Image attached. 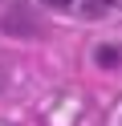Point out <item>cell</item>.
I'll return each instance as SVG.
<instances>
[{
    "instance_id": "1",
    "label": "cell",
    "mask_w": 122,
    "mask_h": 126,
    "mask_svg": "<svg viewBox=\"0 0 122 126\" xmlns=\"http://www.w3.org/2000/svg\"><path fill=\"white\" fill-rule=\"evenodd\" d=\"M98 61H102V65L110 61V65H114V61H118V49H102V53H98Z\"/></svg>"
},
{
    "instance_id": "2",
    "label": "cell",
    "mask_w": 122,
    "mask_h": 126,
    "mask_svg": "<svg viewBox=\"0 0 122 126\" xmlns=\"http://www.w3.org/2000/svg\"><path fill=\"white\" fill-rule=\"evenodd\" d=\"M114 4H122V0H94V12H102V8H114Z\"/></svg>"
},
{
    "instance_id": "3",
    "label": "cell",
    "mask_w": 122,
    "mask_h": 126,
    "mask_svg": "<svg viewBox=\"0 0 122 126\" xmlns=\"http://www.w3.org/2000/svg\"><path fill=\"white\" fill-rule=\"evenodd\" d=\"M41 4H49V8H69L73 0H41Z\"/></svg>"
}]
</instances>
